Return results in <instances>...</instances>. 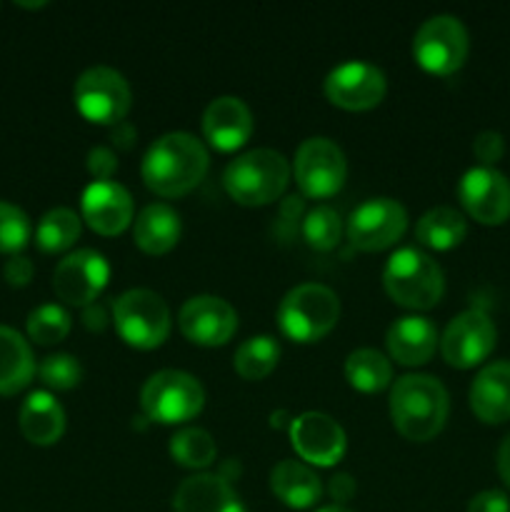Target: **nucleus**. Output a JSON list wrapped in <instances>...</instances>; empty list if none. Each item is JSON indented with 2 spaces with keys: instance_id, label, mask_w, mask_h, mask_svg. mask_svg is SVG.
I'll return each instance as SVG.
<instances>
[{
  "instance_id": "obj_25",
  "label": "nucleus",
  "mask_w": 510,
  "mask_h": 512,
  "mask_svg": "<svg viewBox=\"0 0 510 512\" xmlns=\"http://www.w3.org/2000/svg\"><path fill=\"white\" fill-rule=\"evenodd\" d=\"M133 240L143 253L165 255L180 240V215L165 203H150L138 213Z\"/></svg>"
},
{
  "instance_id": "obj_3",
  "label": "nucleus",
  "mask_w": 510,
  "mask_h": 512,
  "mask_svg": "<svg viewBox=\"0 0 510 512\" xmlns=\"http://www.w3.org/2000/svg\"><path fill=\"white\" fill-rule=\"evenodd\" d=\"M290 180V165L278 150L255 148L230 160L223 173V188L235 203L260 208L283 195Z\"/></svg>"
},
{
  "instance_id": "obj_7",
  "label": "nucleus",
  "mask_w": 510,
  "mask_h": 512,
  "mask_svg": "<svg viewBox=\"0 0 510 512\" xmlns=\"http://www.w3.org/2000/svg\"><path fill=\"white\" fill-rule=\"evenodd\" d=\"M113 323L130 348L153 350L163 345L170 335L168 303L153 290H128L115 300Z\"/></svg>"
},
{
  "instance_id": "obj_28",
  "label": "nucleus",
  "mask_w": 510,
  "mask_h": 512,
  "mask_svg": "<svg viewBox=\"0 0 510 512\" xmlns=\"http://www.w3.org/2000/svg\"><path fill=\"white\" fill-rule=\"evenodd\" d=\"M345 378L360 393H380L393 380V365L380 350L360 348L345 360Z\"/></svg>"
},
{
  "instance_id": "obj_29",
  "label": "nucleus",
  "mask_w": 510,
  "mask_h": 512,
  "mask_svg": "<svg viewBox=\"0 0 510 512\" xmlns=\"http://www.w3.org/2000/svg\"><path fill=\"white\" fill-rule=\"evenodd\" d=\"M280 360L278 340L270 335H253L238 345L233 355L235 373L243 380H263L275 370Z\"/></svg>"
},
{
  "instance_id": "obj_10",
  "label": "nucleus",
  "mask_w": 510,
  "mask_h": 512,
  "mask_svg": "<svg viewBox=\"0 0 510 512\" xmlns=\"http://www.w3.org/2000/svg\"><path fill=\"white\" fill-rule=\"evenodd\" d=\"M295 183L305 198H333L345 183L348 163L340 145L330 138H308L300 143L293 163Z\"/></svg>"
},
{
  "instance_id": "obj_33",
  "label": "nucleus",
  "mask_w": 510,
  "mask_h": 512,
  "mask_svg": "<svg viewBox=\"0 0 510 512\" xmlns=\"http://www.w3.org/2000/svg\"><path fill=\"white\" fill-rule=\"evenodd\" d=\"M70 315L60 305H38L28 315V338L38 345H55L68 338Z\"/></svg>"
},
{
  "instance_id": "obj_30",
  "label": "nucleus",
  "mask_w": 510,
  "mask_h": 512,
  "mask_svg": "<svg viewBox=\"0 0 510 512\" xmlns=\"http://www.w3.org/2000/svg\"><path fill=\"white\" fill-rule=\"evenodd\" d=\"M80 238V218L70 208H53L40 218L35 228V245L43 253H63Z\"/></svg>"
},
{
  "instance_id": "obj_17",
  "label": "nucleus",
  "mask_w": 510,
  "mask_h": 512,
  "mask_svg": "<svg viewBox=\"0 0 510 512\" xmlns=\"http://www.w3.org/2000/svg\"><path fill=\"white\" fill-rule=\"evenodd\" d=\"M288 430L295 453L305 463L330 468L338 460H343L348 440H345V430L330 415L308 410V413H300L298 418L290 420Z\"/></svg>"
},
{
  "instance_id": "obj_38",
  "label": "nucleus",
  "mask_w": 510,
  "mask_h": 512,
  "mask_svg": "<svg viewBox=\"0 0 510 512\" xmlns=\"http://www.w3.org/2000/svg\"><path fill=\"white\" fill-rule=\"evenodd\" d=\"M33 263H30L25 255H10L8 263L3 265V278L5 283L13 285V288H25V285L33 280Z\"/></svg>"
},
{
  "instance_id": "obj_13",
  "label": "nucleus",
  "mask_w": 510,
  "mask_h": 512,
  "mask_svg": "<svg viewBox=\"0 0 510 512\" xmlns=\"http://www.w3.org/2000/svg\"><path fill=\"white\" fill-rule=\"evenodd\" d=\"M110 278V265L98 250L80 248L65 255L53 273V290L63 303L75 308H88L105 290Z\"/></svg>"
},
{
  "instance_id": "obj_9",
  "label": "nucleus",
  "mask_w": 510,
  "mask_h": 512,
  "mask_svg": "<svg viewBox=\"0 0 510 512\" xmlns=\"http://www.w3.org/2000/svg\"><path fill=\"white\" fill-rule=\"evenodd\" d=\"M468 30L455 15H433L413 38V55L423 70L433 75H453L468 60Z\"/></svg>"
},
{
  "instance_id": "obj_45",
  "label": "nucleus",
  "mask_w": 510,
  "mask_h": 512,
  "mask_svg": "<svg viewBox=\"0 0 510 512\" xmlns=\"http://www.w3.org/2000/svg\"><path fill=\"white\" fill-rule=\"evenodd\" d=\"M18 5H23V8H43L45 3H18Z\"/></svg>"
},
{
  "instance_id": "obj_27",
  "label": "nucleus",
  "mask_w": 510,
  "mask_h": 512,
  "mask_svg": "<svg viewBox=\"0 0 510 512\" xmlns=\"http://www.w3.org/2000/svg\"><path fill=\"white\" fill-rule=\"evenodd\" d=\"M468 235V223H465L463 213L455 208L440 205V208L428 210L420 215L418 225H415V240L430 250H453Z\"/></svg>"
},
{
  "instance_id": "obj_43",
  "label": "nucleus",
  "mask_w": 510,
  "mask_h": 512,
  "mask_svg": "<svg viewBox=\"0 0 510 512\" xmlns=\"http://www.w3.org/2000/svg\"><path fill=\"white\" fill-rule=\"evenodd\" d=\"M498 473L503 478V483L510 488V435L500 443L498 450Z\"/></svg>"
},
{
  "instance_id": "obj_18",
  "label": "nucleus",
  "mask_w": 510,
  "mask_h": 512,
  "mask_svg": "<svg viewBox=\"0 0 510 512\" xmlns=\"http://www.w3.org/2000/svg\"><path fill=\"white\" fill-rule=\"evenodd\" d=\"M83 220L98 235H120L133 223V198L115 180L90 183L80 200Z\"/></svg>"
},
{
  "instance_id": "obj_37",
  "label": "nucleus",
  "mask_w": 510,
  "mask_h": 512,
  "mask_svg": "<svg viewBox=\"0 0 510 512\" xmlns=\"http://www.w3.org/2000/svg\"><path fill=\"white\" fill-rule=\"evenodd\" d=\"M88 170L95 178V183H103V180H113L115 170H118V160L115 153L105 145H95L88 153Z\"/></svg>"
},
{
  "instance_id": "obj_35",
  "label": "nucleus",
  "mask_w": 510,
  "mask_h": 512,
  "mask_svg": "<svg viewBox=\"0 0 510 512\" xmlns=\"http://www.w3.org/2000/svg\"><path fill=\"white\" fill-rule=\"evenodd\" d=\"M38 375L48 388L53 390H73L78 388L83 380V368H80L78 358L68 353H55L43 358L38 365Z\"/></svg>"
},
{
  "instance_id": "obj_16",
  "label": "nucleus",
  "mask_w": 510,
  "mask_h": 512,
  "mask_svg": "<svg viewBox=\"0 0 510 512\" xmlns=\"http://www.w3.org/2000/svg\"><path fill=\"white\" fill-rule=\"evenodd\" d=\"M465 213L483 225H503L510 218V180L495 168H470L458 183Z\"/></svg>"
},
{
  "instance_id": "obj_26",
  "label": "nucleus",
  "mask_w": 510,
  "mask_h": 512,
  "mask_svg": "<svg viewBox=\"0 0 510 512\" xmlns=\"http://www.w3.org/2000/svg\"><path fill=\"white\" fill-rule=\"evenodd\" d=\"M35 358L28 340L18 330L0 325V395H15L30 385Z\"/></svg>"
},
{
  "instance_id": "obj_41",
  "label": "nucleus",
  "mask_w": 510,
  "mask_h": 512,
  "mask_svg": "<svg viewBox=\"0 0 510 512\" xmlns=\"http://www.w3.org/2000/svg\"><path fill=\"white\" fill-rule=\"evenodd\" d=\"M135 138H138V133H135V128L128 123V120H123V123L113 125V133H110V140H113L115 148H120V150L133 148Z\"/></svg>"
},
{
  "instance_id": "obj_34",
  "label": "nucleus",
  "mask_w": 510,
  "mask_h": 512,
  "mask_svg": "<svg viewBox=\"0 0 510 512\" xmlns=\"http://www.w3.org/2000/svg\"><path fill=\"white\" fill-rule=\"evenodd\" d=\"M30 233V218L13 203L0 200V253L18 255L20 250L28 245Z\"/></svg>"
},
{
  "instance_id": "obj_44",
  "label": "nucleus",
  "mask_w": 510,
  "mask_h": 512,
  "mask_svg": "<svg viewBox=\"0 0 510 512\" xmlns=\"http://www.w3.org/2000/svg\"><path fill=\"white\" fill-rule=\"evenodd\" d=\"M318 512H350V510H345L343 505H328V508H320Z\"/></svg>"
},
{
  "instance_id": "obj_12",
  "label": "nucleus",
  "mask_w": 510,
  "mask_h": 512,
  "mask_svg": "<svg viewBox=\"0 0 510 512\" xmlns=\"http://www.w3.org/2000/svg\"><path fill=\"white\" fill-rule=\"evenodd\" d=\"M498 330L483 308H468L455 315L440 338V353L453 368L468 370L483 363L495 348Z\"/></svg>"
},
{
  "instance_id": "obj_32",
  "label": "nucleus",
  "mask_w": 510,
  "mask_h": 512,
  "mask_svg": "<svg viewBox=\"0 0 510 512\" xmlns=\"http://www.w3.org/2000/svg\"><path fill=\"white\" fill-rule=\"evenodd\" d=\"M340 235H343V223H340L338 210L328 208V205H318V208L305 213L303 238L313 250L328 253V250L338 248Z\"/></svg>"
},
{
  "instance_id": "obj_24",
  "label": "nucleus",
  "mask_w": 510,
  "mask_h": 512,
  "mask_svg": "<svg viewBox=\"0 0 510 512\" xmlns=\"http://www.w3.org/2000/svg\"><path fill=\"white\" fill-rule=\"evenodd\" d=\"M270 490L288 508L305 510L318 503L320 495H323V483L315 475V470H310L300 460H280L270 470Z\"/></svg>"
},
{
  "instance_id": "obj_5",
  "label": "nucleus",
  "mask_w": 510,
  "mask_h": 512,
  "mask_svg": "<svg viewBox=\"0 0 510 512\" xmlns=\"http://www.w3.org/2000/svg\"><path fill=\"white\" fill-rule=\"evenodd\" d=\"M340 300L320 283L295 285L278 305V325L285 338L295 343H315L335 328Z\"/></svg>"
},
{
  "instance_id": "obj_1",
  "label": "nucleus",
  "mask_w": 510,
  "mask_h": 512,
  "mask_svg": "<svg viewBox=\"0 0 510 512\" xmlns=\"http://www.w3.org/2000/svg\"><path fill=\"white\" fill-rule=\"evenodd\" d=\"M208 150L190 133H165L143 155L145 185L160 198H180L200 185L208 173Z\"/></svg>"
},
{
  "instance_id": "obj_15",
  "label": "nucleus",
  "mask_w": 510,
  "mask_h": 512,
  "mask_svg": "<svg viewBox=\"0 0 510 512\" xmlns=\"http://www.w3.org/2000/svg\"><path fill=\"white\" fill-rule=\"evenodd\" d=\"M180 333L195 345H225L238 330V313L218 295H195L185 300L178 313Z\"/></svg>"
},
{
  "instance_id": "obj_39",
  "label": "nucleus",
  "mask_w": 510,
  "mask_h": 512,
  "mask_svg": "<svg viewBox=\"0 0 510 512\" xmlns=\"http://www.w3.org/2000/svg\"><path fill=\"white\" fill-rule=\"evenodd\" d=\"M468 512H510V500L500 490H483L470 500Z\"/></svg>"
},
{
  "instance_id": "obj_4",
  "label": "nucleus",
  "mask_w": 510,
  "mask_h": 512,
  "mask_svg": "<svg viewBox=\"0 0 510 512\" xmlns=\"http://www.w3.org/2000/svg\"><path fill=\"white\" fill-rule=\"evenodd\" d=\"M383 285L385 293L403 308L428 310L443 298L445 275L423 250L400 248L385 263Z\"/></svg>"
},
{
  "instance_id": "obj_36",
  "label": "nucleus",
  "mask_w": 510,
  "mask_h": 512,
  "mask_svg": "<svg viewBox=\"0 0 510 512\" xmlns=\"http://www.w3.org/2000/svg\"><path fill=\"white\" fill-rule=\"evenodd\" d=\"M473 153L483 163V168H493L505 155V138L498 130H483V133L475 135Z\"/></svg>"
},
{
  "instance_id": "obj_2",
  "label": "nucleus",
  "mask_w": 510,
  "mask_h": 512,
  "mask_svg": "<svg viewBox=\"0 0 510 512\" xmlns=\"http://www.w3.org/2000/svg\"><path fill=\"white\" fill-rule=\"evenodd\" d=\"M450 413V398L445 385L433 375H403L390 390V420L405 440L428 443Z\"/></svg>"
},
{
  "instance_id": "obj_6",
  "label": "nucleus",
  "mask_w": 510,
  "mask_h": 512,
  "mask_svg": "<svg viewBox=\"0 0 510 512\" xmlns=\"http://www.w3.org/2000/svg\"><path fill=\"white\" fill-rule=\"evenodd\" d=\"M203 405V385L183 370H160L150 375L140 390V408L145 418L163 425L188 423L203 410Z\"/></svg>"
},
{
  "instance_id": "obj_22",
  "label": "nucleus",
  "mask_w": 510,
  "mask_h": 512,
  "mask_svg": "<svg viewBox=\"0 0 510 512\" xmlns=\"http://www.w3.org/2000/svg\"><path fill=\"white\" fill-rule=\"evenodd\" d=\"M470 408L475 418L488 425L510 420V363L498 360L475 375L470 385Z\"/></svg>"
},
{
  "instance_id": "obj_31",
  "label": "nucleus",
  "mask_w": 510,
  "mask_h": 512,
  "mask_svg": "<svg viewBox=\"0 0 510 512\" xmlns=\"http://www.w3.org/2000/svg\"><path fill=\"white\" fill-rule=\"evenodd\" d=\"M170 455L183 468L200 470L215 463L218 448H215V440L208 430L183 428L170 438Z\"/></svg>"
},
{
  "instance_id": "obj_8",
  "label": "nucleus",
  "mask_w": 510,
  "mask_h": 512,
  "mask_svg": "<svg viewBox=\"0 0 510 512\" xmlns=\"http://www.w3.org/2000/svg\"><path fill=\"white\" fill-rule=\"evenodd\" d=\"M75 108L85 120L98 125H118L133 105V90L123 73L108 65H95L75 80Z\"/></svg>"
},
{
  "instance_id": "obj_20",
  "label": "nucleus",
  "mask_w": 510,
  "mask_h": 512,
  "mask_svg": "<svg viewBox=\"0 0 510 512\" xmlns=\"http://www.w3.org/2000/svg\"><path fill=\"white\" fill-rule=\"evenodd\" d=\"M175 512H245L238 493L225 478L215 473H198L185 478L173 495Z\"/></svg>"
},
{
  "instance_id": "obj_21",
  "label": "nucleus",
  "mask_w": 510,
  "mask_h": 512,
  "mask_svg": "<svg viewBox=\"0 0 510 512\" xmlns=\"http://www.w3.org/2000/svg\"><path fill=\"white\" fill-rule=\"evenodd\" d=\"M438 328L423 315H403L385 335L390 358L398 365H425L438 348Z\"/></svg>"
},
{
  "instance_id": "obj_40",
  "label": "nucleus",
  "mask_w": 510,
  "mask_h": 512,
  "mask_svg": "<svg viewBox=\"0 0 510 512\" xmlns=\"http://www.w3.org/2000/svg\"><path fill=\"white\" fill-rule=\"evenodd\" d=\"M328 493L335 503H348V500L355 495V480L350 478L348 473L333 475L328 483Z\"/></svg>"
},
{
  "instance_id": "obj_19",
  "label": "nucleus",
  "mask_w": 510,
  "mask_h": 512,
  "mask_svg": "<svg viewBox=\"0 0 510 512\" xmlns=\"http://www.w3.org/2000/svg\"><path fill=\"white\" fill-rule=\"evenodd\" d=\"M203 135L215 150H238L253 135V113L235 95H220L205 108Z\"/></svg>"
},
{
  "instance_id": "obj_14",
  "label": "nucleus",
  "mask_w": 510,
  "mask_h": 512,
  "mask_svg": "<svg viewBox=\"0 0 510 512\" xmlns=\"http://www.w3.org/2000/svg\"><path fill=\"white\" fill-rule=\"evenodd\" d=\"M325 98L343 110H370L380 105L388 90L383 70L363 60H350L338 65L325 78Z\"/></svg>"
},
{
  "instance_id": "obj_11",
  "label": "nucleus",
  "mask_w": 510,
  "mask_h": 512,
  "mask_svg": "<svg viewBox=\"0 0 510 512\" xmlns=\"http://www.w3.org/2000/svg\"><path fill=\"white\" fill-rule=\"evenodd\" d=\"M408 213L393 198H370L360 203L348 218V240L363 253H380L403 238Z\"/></svg>"
},
{
  "instance_id": "obj_23",
  "label": "nucleus",
  "mask_w": 510,
  "mask_h": 512,
  "mask_svg": "<svg viewBox=\"0 0 510 512\" xmlns=\"http://www.w3.org/2000/svg\"><path fill=\"white\" fill-rule=\"evenodd\" d=\"M20 433L33 445H55L65 433V413L58 400L45 390H35L20 405Z\"/></svg>"
},
{
  "instance_id": "obj_42",
  "label": "nucleus",
  "mask_w": 510,
  "mask_h": 512,
  "mask_svg": "<svg viewBox=\"0 0 510 512\" xmlns=\"http://www.w3.org/2000/svg\"><path fill=\"white\" fill-rule=\"evenodd\" d=\"M83 323L88 330H103L108 325V315H105L103 305L93 303L88 308H83Z\"/></svg>"
}]
</instances>
